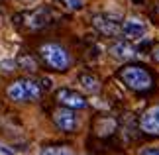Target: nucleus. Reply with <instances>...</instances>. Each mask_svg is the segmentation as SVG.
<instances>
[{"instance_id": "11", "label": "nucleus", "mask_w": 159, "mask_h": 155, "mask_svg": "<svg viewBox=\"0 0 159 155\" xmlns=\"http://www.w3.org/2000/svg\"><path fill=\"white\" fill-rule=\"evenodd\" d=\"M24 84H26V90H28V98L30 100H38L41 96V86L38 80H32V79H24Z\"/></svg>"}, {"instance_id": "6", "label": "nucleus", "mask_w": 159, "mask_h": 155, "mask_svg": "<svg viewBox=\"0 0 159 155\" xmlns=\"http://www.w3.org/2000/svg\"><path fill=\"white\" fill-rule=\"evenodd\" d=\"M139 126L145 134H151V135H159V106L149 108L148 112L142 116L139 120Z\"/></svg>"}, {"instance_id": "19", "label": "nucleus", "mask_w": 159, "mask_h": 155, "mask_svg": "<svg viewBox=\"0 0 159 155\" xmlns=\"http://www.w3.org/2000/svg\"><path fill=\"white\" fill-rule=\"evenodd\" d=\"M2 20H4V14H2V10H0V24H2Z\"/></svg>"}, {"instance_id": "13", "label": "nucleus", "mask_w": 159, "mask_h": 155, "mask_svg": "<svg viewBox=\"0 0 159 155\" xmlns=\"http://www.w3.org/2000/svg\"><path fill=\"white\" fill-rule=\"evenodd\" d=\"M18 63L22 65V69H28V71H35L38 69V65H35V61L30 57V55H22L20 59H18Z\"/></svg>"}, {"instance_id": "16", "label": "nucleus", "mask_w": 159, "mask_h": 155, "mask_svg": "<svg viewBox=\"0 0 159 155\" xmlns=\"http://www.w3.org/2000/svg\"><path fill=\"white\" fill-rule=\"evenodd\" d=\"M142 155H159V149L157 147H153V149H145Z\"/></svg>"}, {"instance_id": "8", "label": "nucleus", "mask_w": 159, "mask_h": 155, "mask_svg": "<svg viewBox=\"0 0 159 155\" xmlns=\"http://www.w3.org/2000/svg\"><path fill=\"white\" fill-rule=\"evenodd\" d=\"M145 30H148L145 24L142 20H138V18H130V20H126L122 24V34L126 38H132V39H139L145 34Z\"/></svg>"}, {"instance_id": "12", "label": "nucleus", "mask_w": 159, "mask_h": 155, "mask_svg": "<svg viewBox=\"0 0 159 155\" xmlns=\"http://www.w3.org/2000/svg\"><path fill=\"white\" fill-rule=\"evenodd\" d=\"M41 155H73V151L63 145H53V147H43Z\"/></svg>"}, {"instance_id": "7", "label": "nucleus", "mask_w": 159, "mask_h": 155, "mask_svg": "<svg viewBox=\"0 0 159 155\" xmlns=\"http://www.w3.org/2000/svg\"><path fill=\"white\" fill-rule=\"evenodd\" d=\"M110 55L118 61H128V59H134L138 55L136 47L128 41H116L112 47H110Z\"/></svg>"}, {"instance_id": "18", "label": "nucleus", "mask_w": 159, "mask_h": 155, "mask_svg": "<svg viewBox=\"0 0 159 155\" xmlns=\"http://www.w3.org/2000/svg\"><path fill=\"white\" fill-rule=\"evenodd\" d=\"M153 59H155V61H159V47H155V49H153Z\"/></svg>"}, {"instance_id": "3", "label": "nucleus", "mask_w": 159, "mask_h": 155, "mask_svg": "<svg viewBox=\"0 0 159 155\" xmlns=\"http://www.w3.org/2000/svg\"><path fill=\"white\" fill-rule=\"evenodd\" d=\"M93 26L98 30L102 35H108V38H116V35L122 34V26L114 20L112 16H94L93 18Z\"/></svg>"}, {"instance_id": "4", "label": "nucleus", "mask_w": 159, "mask_h": 155, "mask_svg": "<svg viewBox=\"0 0 159 155\" xmlns=\"http://www.w3.org/2000/svg\"><path fill=\"white\" fill-rule=\"evenodd\" d=\"M57 102L63 104L67 108H87V100H84L83 94H79L77 90H71V89H61L57 90Z\"/></svg>"}, {"instance_id": "9", "label": "nucleus", "mask_w": 159, "mask_h": 155, "mask_svg": "<svg viewBox=\"0 0 159 155\" xmlns=\"http://www.w3.org/2000/svg\"><path fill=\"white\" fill-rule=\"evenodd\" d=\"M8 96L16 102H22V100H30L28 98V90H26V84H24V79L22 80H16L8 86Z\"/></svg>"}, {"instance_id": "17", "label": "nucleus", "mask_w": 159, "mask_h": 155, "mask_svg": "<svg viewBox=\"0 0 159 155\" xmlns=\"http://www.w3.org/2000/svg\"><path fill=\"white\" fill-rule=\"evenodd\" d=\"M41 83H43V89H49V86H51V80L49 79H43Z\"/></svg>"}, {"instance_id": "2", "label": "nucleus", "mask_w": 159, "mask_h": 155, "mask_svg": "<svg viewBox=\"0 0 159 155\" xmlns=\"http://www.w3.org/2000/svg\"><path fill=\"white\" fill-rule=\"evenodd\" d=\"M120 79L134 90H148V89H151V84H153L151 75L139 65L124 67V69L120 71Z\"/></svg>"}, {"instance_id": "5", "label": "nucleus", "mask_w": 159, "mask_h": 155, "mask_svg": "<svg viewBox=\"0 0 159 155\" xmlns=\"http://www.w3.org/2000/svg\"><path fill=\"white\" fill-rule=\"evenodd\" d=\"M53 120H55V126L63 132H73L77 128V116L73 114V108H61V110H55L53 112Z\"/></svg>"}, {"instance_id": "20", "label": "nucleus", "mask_w": 159, "mask_h": 155, "mask_svg": "<svg viewBox=\"0 0 159 155\" xmlns=\"http://www.w3.org/2000/svg\"><path fill=\"white\" fill-rule=\"evenodd\" d=\"M22 2H32V0H22Z\"/></svg>"}, {"instance_id": "15", "label": "nucleus", "mask_w": 159, "mask_h": 155, "mask_svg": "<svg viewBox=\"0 0 159 155\" xmlns=\"http://www.w3.org/2000/svg\"><path fill=\"white\" fill-rule=\"evenodd\" d=\"M14 61H2L0 63V67H2V71H14Z\"/></svg>"}, {"instance_id": "14", "label": "nucleus", "mask_w": 159, "mask_h": 155, "mask_svg": "<svg viewBox=\"0 0 159 155\" xmlns=\"http://www.w3.org/2000/svg\"><path fill=\"white\" fill-rule=\"evenodd\" d=\"M61 6H65L67 10H81L83 8V0H57Z\"/></svg>"}, {"instance_id": "1", "label": "nucleus", "mask_w": 159, "mask_h": 155, "mask_svg": "<svg viewBox=\"0 0 159 155\" xmlns=\"http://www.w3.org/2000/svg\"><path fill=\"white\" fill-rule=\"evenodd\" d=\"M39 53L43 61L55 71H67L71 65V57L65 51V47H61L59 43H45L39 47Z\"/></svg>"}, {"instance_id": "10", "label": "nucleus", "mask_w": 159, "mask_h": 155, "mask_svg": "<svg viewBox=\"0 0 159 155\" xmlns=\"http://www.w3.org/2000/svg\"><path fill=\"white\" fill-rule=\"evenodd\" d=\"M79 83L83 84V89L87 90V92H98L100 90L98 79L93 77V75H81V77H79Z\"/></svg>"}]
</instances>
